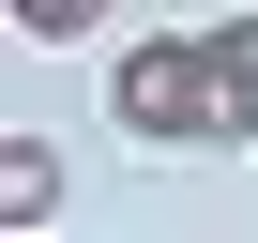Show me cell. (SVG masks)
<instances>
[{
	"instance_id": "cell-1",
	"label": "cell",
	"mask_w": 258,
	"mask_h": 243,
	"mask_svg": "<svg viewBox=\"0 0 258 243\" xmlns=\"http://www.w3.org/2000/svg\"><path fill=\"white\" fill-rule=\"evenodd\" d=\"M106 122H121L137 152H228V137H243V106H228V61H213V16L106 46Z\"/></svg>"
},
{
	"instance_id": "cell-4",
	"label": "cell",
	"mask_w": 258,
	"mask_h": 243,
	"mask_svg": "<svg viewBox=\"0 0 258 243\" xmlns=\"http://www.w3.org/2000/svg\"><path fill=\"white\" fill-rule=\"evenodd\" d=\"M16 46H91V0H16Z\"/></svg>"
},
{
	"instance_id": "cell-3",
	"label": "cell",
	"mask_w": 258,
	"mask_h": 243,
	"mask_svg": "<svg viewBox=\"0 0 258 243\" xmlns=\"http://www.w3.org/2000/svg\"><path fill=\"white\" fill-rule=\"evenodd\" d=\"M213 61H228V106H243V137H258V16H213Z\"/></svg>"
},
{
	"instance_id": "cell-2",
	"label": "cell",
	"mask_w": 258,
	"mask_h": 243,
	"mask_svg": "<svg viewBox=\"0 0 258 243\" xmlns=\"http://www.w3.org/2000/svg\"><path fill=\"white\" fill-rule=\"evenodd\" d=\"M61 183H76V152L16 122V137H0V213H16V243H46V213H61Z\"/></svg>"
}]
</instances>
